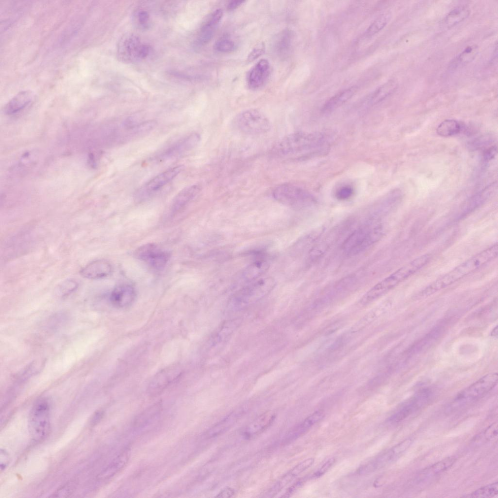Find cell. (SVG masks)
<instances>
[{"mask_svg":"<svg viewBox=\"0 0 498 498\" xmlns=\"http://www.w3.org/2000/svg\"><path fill=\"white\" fill-rule=\"evenodd\" d=\"M328 142L327 135L321 132H297L281 139L272 150L279 156L310 157L323 153L328 148Z\"/></svg>","mask_w":498,"mask_h":498,"instance_id":"6da1fadb","label":"cell"},{"mask_svg":"<svg viewBox=\"0 0 498 498\" xmlns=\"http://www.w3.org/2000/svg\"><path fill=\"white\" fill-rule=\"evenodd\" d=\"M498 245L495 244L465 261L423 289L417 295L430 296L478 270L497 257Z\"/></svg>","mask_w":498,"mask_h":498,"instance_id":"7a4b0ae2","label":"cell"},{"mask_svg":"<svg viewBox=\"0 0 498 498\" xmlns=\"http://www.w3.org/2000/svg\"><path fill=\"white\" fill-rule=\"evenodd\" d=\"M430 258L429 254H424L398 268L368 290L361 298L360 303H369L383 295L423 267Z\"/></svg>","mask_w":498,"mask_h":498,"instance_id":"3957f363","label":"cell"},{"mask_svg":"<svg viewBox=\"0 0 498 498\" xmlns=\"http://www.w3.org/2000/svg\"><path fill=\"white\" fill-rule=\"evenodd\" d=\"M498 380L497 372L485 374L459 392L451 403L450 409H456L480 398L494 388Z\"/></svg>","mask_w":498,"mask_h":498,"instance_id":"277c9868","label":"cell"},{"mask_svg":"<svg viewBox=\"0 0 498 498\" xmlns=\"http://www.w3.org/2000/svg\"><path fill=\"white\" fill-rule=\"evenodd\" d=\"M28 428L35 441L44 440L50 429V404L46 398L37 400L31 409L28 419Z\"/></svg>","mask_w":498,"mask_h":498,"instance_id":"5b68a950","label":"cell"},{"mask_svg":"<svg viewBox=\"0 0 498 498\" xmlns=\"http://www.w3.org/2000/svg\"><path fill=\"white\" fill-rule=\"evenodd\" d=\"M272 196L277 201L294 208L309 206L315 202L314 197L307 190L289 183L276 186L272 192Z\"/></svg>","mask_w":498,"mask_h":498,"instance_id":"8992f818","label":"cell"},{"mask_svg":"<svg viewBox=\"0 0 498 498\" xmlns=\"http://www.w3.org/2000/svg\"><path fill=\"white\" fill-rule=\"evenodd\" d=\"M234 124L241 132L249 135H260L268 132L271 123L261 111L250 108L239 113L235 117Z\"/></svg>","mask_w":498,"mask_h":498,"instance_id":"52a82bcc","label":"cell"},{"mask_svg":"<svg viewBox=\"0 0 498 498\" xmlns=\"http://www.w3.org/2000/svg\"><path fill=\"white\" fill-rule=\"evenodd\" d=\"M381 225H368L356 230L345 241L343 249L348 254L358 253L377 241L382 235Z\"/></svg>","mask_w":498,"mask_h":498,"instance_id":"ba28073f","label":"cell"},{"mask_svg":"<svg viewBox=\"0 0 498 498\" xmlns=\"http://www.w3.org/2000/svg\"><path fill=\"white\" fill-rule=\"evenodd\" d=\"M276 282L271 277L259 278L248 283L234 295L233 302L247 304L255 302L269 293L275 287Z\"/></svg>","mask_w":498,"mask_h":498,"instance_id":"9c48e42d","label":"cell"},{"mask_svg":"<svg viewBox=\"0 0 498 498\" xmlns=\"http://www.w3.org/2000/svg\"><path fill=\"white\" fill-rule=\"evenodd\" d=\"M412 440L407 439L397 444L375 459L360 467L357 473L369 474L384 467L398 458L410 445Z\"/></svg>","mask_w":498,"mask_h":498,"instance_id":"30bf717a","label":"cell"},{"mask_svg":"<svg viewBox=\"0 0 498 498\" xmlns=\"http://www.w3.org/2000/svg\"><path fill=\"white\" fill-rule=\"evenodd\" d=\"M136 256L152 268L161 270L169 260V253L155 244H147L139 248L135 251Z\"/></svg>","mask_w":498,"mask_h":498,"instance_id":"8fae6325","label":"cell"},{"mask_svg":"<svg viewBox=\"0 0 498 498\" xmlns=\"http://www.w3.org/2000/svg\"><path fill=\"white\" fill-rule=\"evenodd\" d=\"M143 45L136 35L127 34L124 35L118 43V58L124 63H132L141 60L140 55Z\"/></svg>","mask_w":498,"mask_h":498,"instance_id":"7c38bea8","label":"cell"},{"mask_svg":"<svg viewBox=\"0 0 498 498\" xmlns=\"http://www.w3.org/2000/svg\"><path fill=\"white\" fill-rule=\"evenodd\" d=\"M432 392L428 389L421 390L406 402L402 407L389 419L392 423H396L404 420L413 412L419 410L429 401Z\"/></svg>","mask_w":498,"mask_h":498,"instance_id":"4fadbf2b","label":"cell"},{"mask_svg":"<svg viewBox=\"0 0 498 498\" xmlns=\"http://www.w3.org/2000/svg\"><path fill=\"white\" fill-rule=\"evenodd\" d=\"M136 297L134 287L129 284L116 286L111 292L110 301L115 306L123 308L131 305Z\"/></svg>","mask_w":498,"mask_h":498,"instance_id":"5bb4252c","label":"cell"},{"mask_svg":"<svg viewBox=\"0 0 498 498\" xmlns=\"http://www.w3.org/2000/svg\"><path fill=\"white\" fill-rule=\"evenodd\" d=\"M112 265L109 262L105 260H97L83 267L80 271V274L85 278L97 280L108 276L112 272Z\"/></svg>","mask_w":498,"mask_h":498,"instance_id":"9a60e30c","label":"cell"},{"mask_svg":"<svg viewBox=\"0 0 498 498\" xmlns=\"http://www.w3.org/2000/svg\"><path fill=\"white\" fill-rule=\"evenodd\" d=\"M270 73L269 62L265 59L259 60L250 70L248 76V84L252 89H257L267 81Z\"/></svg>","mask_w":498,"mask_h":498,"instance_id":"2e32d148","label":"cell"},{"mask_svg":"<svg viewBox=\"0 0 498 498\" xmlns=\"http://www.w3.org/2000/svg\"><path fill=\"white\" fill-rule=\"evenodd\" d=\"M200 140V136L198 134H192L171 146L160 155L159 159L166 160L178 156L193 149L198 144Z\"/></svg>","mask_w":498,"mask_h":498,"instance_id":"e0dca14e","label":"cell"},{"mask_svg":"<svg viewBox=\"0 0 498 498\" xmlns=\"http://www.w3.org/2000/svg\"><path fill=\"white\" fill-rule=\"evenodd\" d=\"M34 99L35 94L32 91H21L7 102L3 108V111L7 115L15 114L25 109Z\"/></svg>","mask_w":498,"mask_h":498,"instance_id":"ac0fdd59","label":"cell"},{"mask_svg":"<svg viewBox=\"0 0 498 498\" xmlns=\"http://www.w3.org/2000/svg\"><path fill=\"white\" fill-rule=\"evenodd\" d=\"M184 169L183 165H178L157 175L145 185L144 190L147 193L156 192L174 179Z\"/></svg>","mask_w":498,"mask_h":498,"instance_id":"d6986e66","label":"cell"},{"mask_svg":"<svg viewBox=\"0 0 498 498\" xmlns=\"http://www.w3.org/2000/svg\"><path fill=\"white\" fill-rule=\"evenodd\" d=\"M358 88L354 86L343 89L333 96L323 104L321 111L323 113H330L347 102L357 92Z\"/></svg>","mask_w":498,"mask_h":498,"instance_id":"ffe728a7","label":"cell"},{"mask_svg":"<svg viewBox=\"0 0 498 498\" xmlns=\"http://www.w3.org/2000/svg\"><path fill=\"white\" fill-rule=\"evenodd\" d=\"M294 39L292 31L286 29L279 33L275 39L273 49L280 57H286L290 53Z\"/></svg>","mask_w":498,"mask_h":498,"instance_id":"44dd1931","label":"cell"},{"mask_svg":"<svg viewBox=\"0 0 498 498\" xmlns=\"http://www.w3.org/2000/svg\"><path fill=\"white\" fill-rule=\"evenodd\" d=\"M269 263L265 260H257L248 266L241 274V279L247 283L260 278L269 268Z\"/></svg>","mask_w":498,"mask_h":498,"instance_id":"7402d4cb","label":"cell"},{"mask_svg":"<svg viewBox=\"0 0 498 498\" xmlns=\"http://www.w3.org/2000/svg\"><path fill=\"white\" fill-rule=\"evenodd\" d=\"M470 11L467 6L461 5L456 7L443 19L442 25L446 28L453 27L465 19L470 15Z\"/></svg>","mask_w":498,"mask_h":498,"instance_id":"603a6c76","label":"cell"},{"mask_svg":"<svg viewBox=\"0 0 498 498\" xmlns=\"http://www.w3.org/2000/svg\"><path fill=\"white\" fill-rule=\"evenodd\" d=\"M397 87V83L395 80H389L372 93L368 99V104L373 106L380 103L393 93Z\"/></svg>","mask_w":498,"mask_h":498,"instance_id":"cb8c5ba5","label":"cell"},{"mask_svg":"<svg viewBox=\"0 0 498 498\" xmlns=\"http://www.w3.org/2000/svg\"><path fill=\"white\" fill-rule=\"evenodd\" d=\"M200 188L193 185L183 189L175 198L172 206V211L176 213L184 208L198 193Z\"/></svg>","mask_w":498,"mask_h":498,"instance_id":"d4e9b609","label":"cell"},{"mask_svg":"<svg viewBox=\"0 0 498 498\" xmlns=\"http://www.w3.org/2000/svg\"><path fill=\"white\" fill-rule=\"evenodd\" d=\"M455 462V458H448L436 462L422 470L419 475V478L425 479L441 473L452 466Z\"/></svg>","mask_w":498,"mask_h":498,"instance_id":"484cf974","label":"cell"},{"mask_svg":"<svg viewBox=\"0 0 498 498\" xmlns=\"http://www.w3.org/2000/svg\"><path fill=\"white\" fill-rule=\"evenodd\" d=\"M216 26L208 18L198 33L194 42L195 47L199 48L207 44L213 38Z\"/></svg>","mask_w":498,"mask_h":498,"instance_id":"4316f807","label":"cell"},{"mask_svg":"<svg viewBox=\"0 0 498 498\" xmlns=\"http://www.w3.org/2000/svg\"><path fill=\"white\" fill-rule=\"evenodd\" d=\"M130 449L126 448L113 461L103 474L104 477H110L124 468L130 457Z\"/></svg>","mask_w":498,"mask_h":498,"instance_id":"83f0119b","label":"cell"},{"mask_svg":"<svg viewBox=\"0 0 498 498\" xmlns=\"http://www.w3.org/2000/svg\"><path fill=\"white\" fill-rule=\"evenodd\" d=\"M161 409V405L159 403L146 409L136 418L134 426L137 427L145 426L160 413Z\"/></svg>","mask_w":498,"mask_h":498,"instance_id":"f1b7e54d","label":"cell"},{"mask_svg":"<svg viewBox=\"0 0 498 498\" xmlns=\"http://www.w3.org/2000/svg\"><path fill=\"white\" fill-rule=\"evenodd\" d=\"M478 50V47L475 45L466 47L453 60L450 67L455 69L471 62L477 55Z\"/></svg>","mask_w":498,"mask_h":498,"instance_id":"f546056e","label":"cell"},{"mask_svg":"<svg viewBox=\"0 0 498 498\" xmlns=\"http://www.w3.org/2000/svg\"><path fill=\"white\" fill-rule=\"evenodd\" d=\"M324 413L322 410H318L314 412L307 417L298 427L294 429L290 437L293 438L301 435L315 424L321 420L324 417Z\"/></svg>","mask_w":498,"mask_h":498,"instance_id":"4dcf8cb0","label":"cell"},{"mask_svg":"<svg viewBox=\"0 0 498 498\" xmlns=\"http://www.w3.org/2000/svg\"><path fill=\"white\" fill-rule=\"evenodd\" d=\"M462 126L456 120L447 119L443 121L437 127V134L442 137H450L460 132Z\"/></svg>","mask_w":498,"mask_h":498,"instance_id":"1f68e13d","label":"cell"},{"mask_svg":"<svg viewBox=\"0 0 498 498\" xmlns=\"http://www.w3.org/2000/svg\"><path fill=\"white\" fill-rule=\"evenodd\" d=\"M314 458H310L299 463L284 477L280 484L285 486L288 483L300 474L309 468L314 463Z\"/></svg>","mask_w":498,"mask_h":498,"instance_id":"d6a6232c","label":"cell"},{"mask_svg":"<svg viewBox=\"0 0 498 498\" xmlns=\"http://www.w3.org/2000/svg\"><path fill=\"white\" fill-rule=\"evenodd\" d=\"M390 19L388 14H383L377 18L368 27L365 33L367 37H371L382 30Z\"/></svg>","mask_w":498,"mask_h":498,"instance_id":"836d02e7","label":"cell"},{"mask_svg":"<svg viewBox=\"0 0 498 498\" xmlns=\"http://www.w3.org/2000/svg\"><path fill=\"white\" fill-rule=\"evenodd\" d=\"M498 482L482 486L466 496L467 498H492L498 494Z\"/></svg>","mask_w":498,"mask_h":498,"instance_id":"e575fe53","label":"cell"},{"mask_svg":"<svg viewBox=\"0 0 498 498\" xmlns=\"http://www.w3.org/2000/svg\"><path fill=\"white\" fill-rule=\"evenodd\" d=\"M498 427V423L497 422L492 424L483 431H482L474 437L473 441L477 444H480L490 441L497 436Z\"/></svg>","mask_w":498,"mask_h":498,"instance_id":"d590c367","label":"cell"},{"mask_svg":"<svg viewBox=\"0 0 498 498\" xmlns=\"http://www.w3.org/2000/svg\"><path fill=\"white\" fill-rule=\"evenodd\" d=\"M78 282L74 279L63 281L57 288V292L61 296H66L73 292L78 287Z\"/></svg>","mask_w":498,"mask_h":498,"instance_id":"8d00e7d4","label":"cell"},{"mask_svg":"<svg viewBox=\"0 0 498 498\" xmlns=\"http://www.w3.org/2000/svg\"><path fill=\"white\" fill-rule=\"evenodd\" d=\"M235 43L228 38H222L215 42L214 45V50L220 53H229L235 49Z\"/></svg>","mask_w":498,"mask_h":498,"instance_id":"74e56055","label":"cell"},{"mask_svg":"<svg viewBox=\"0 0 498 498\" xmlns=\"http://www.w3.org/2000/svg\"><path fill=\"white\" fill-rule=\"evenodd\" d=\"M377 311H374L367 314L352 327L351 332H357L366 327L377 317Z\"/></svg>","mask_w":498,"mask_h":498,"instance_id":"f35d334b","label":"cell"},{"mask_svg":"<svg viewBox=\"0 0 498 498\" xmlns=\"http://www.w3.org/2000/svg\"><path fill=\"white\" fill-rule=\"evenodd\" d=\"M354 190L353 187L349 184H345L338 187L336 192V198L340 200H345L350 198L353 195Z\"/></svg>","mask_w":498,"mask_h":498,"instance_id":"ab89813d","label":"cell"},{"mask_svg":"<svg viewBox=\"0 0 498 498\" xmlns=\"http://www.w3.org/2000/svg\"><path fill=\"white\" fill-rule=\"evenodd\" d=\"M137 24L141 29H146L150 24V15L145 10H140L136 14Z\"/></svg>","mask_w":498,"mask_h":498,"instance_id":"60d3db41","label":"cell"},{"mask_svg":"<svg viewBox=\"0 0 498 498\" xmlns=\"http://www.w3.org/2000/svg\"><path fill=\"white\" fill-rule=\"evenodd\" d=\"M336 462L334 458H331L325 462L321 467L319 469L311 476L312 478H318L323 475Z\"/></svg>","mask_w":498,"mask_h":498,"instance_id":"b9f144b4","label":"cell"},{"mask_svg":"<svg viewBox=\"0 0 498 498\" xmlns=\"http://www.w3.org/2000/svg\"><path fill=\"white\" fill-rule=\"evenodd\" d=\"M265 49L264 45L254 48L248 56V62H250L255 60L262 55L265 53Z\"/></svg>","mask_w":498,"mask_h":498,"instance_id":"7bdbcfd3","label":"cell"},{"mask_svg":"<svg viewBox=\"0 0 498 498\" xmlns=\"http://www.w3.org/2000/svg\"><path fill=\"white\" fill-rule=\"evenodd\" d=\"M9 456L8 453L4 449H0V470L2 471L7 467L9 462Z\"/></svg>","mask_w":498,"mask_h":498,"instance_id":"ee69618b","label":"cell"},{"mask_svg":"<svg viewBox=\"0 0 498 498\" xmlns=\"http://www.w3.org/2000/svg\"><path fill=\"white\" fill-rule=\"evenodd\" d=\"M234 493L235 492L233 489L227 487L221 490L217 494L216 497L223 498H230L231 497Z\"/></svg>","mask_w":498,"mask_h":498,"instance_id":"f6af8a7d","label":"cell"},{"mask_svg":"<svg viewBox=\"0 0 498 498\" xmlns=\"http://www.w3.org/2000/svg\"><path fill=\"white\" fill-rule=\"evenodd\" d=\"M245 2V0H235L231 1L228 4L227 8L229 10H233L237 8L238 7H239L240 5H241Z\"/></svg>","mask_w":498,"mask_h":498,"instance_id":"bcb514c9","label":"cell"},{"mask_svg":"<svg viewBox=\"0 0 498 498\" xmlns=\"http://www.w3.org/2000/svg\"><path fill=\"white\" fill-rule=\"evenodd\" d=\"M490 336L492 337L497 338L498 337V325L494 327L490 332Z\"/></svg>","mask_w":498,"mask_h":498,"instance_id":"7dc6e473","label":"cell"}]
</instances>
